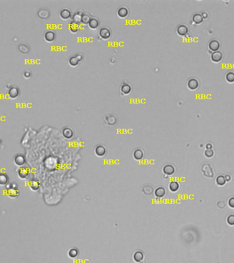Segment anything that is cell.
Wrapping results in <instances>:
<instances>
[{"instance_id": "cell-1", "label": "cell", "mask_w": 234, "mask_h": 263, "mask_svg": "<svg viewBox=\"0 0 234 263\" xmlns=\"http://www.w3.org/2000/svg\"><path fill=\"white\" fill-rule=\"evenodd\" d=\"M30 174V169H29L28 167H26L24 166L21 167L18 169L17 172V175L19 177L22 179H26L27 177H29Z\"/></svg>"}, {"instance_id": "cell-2", "label": "cell", "mask_w": 234, "mask_h": 263, "mask_svg": "<svg viewBox=\"0 0 234 263\" xmlns=\"http://www.w3.org/2000/svg\"><path fill=\"white\" fill-rule=\"evenodd\" d=\"M8 97L12 99H16L19 97L20 95V90L17 86H13L10 88L9 91L8 92Z\"/></svg>"}, {"instance_id": "cell-3", "label": "cell", "mask_w": 234, "mask_h": 263, "mask_svg": "<svg viewBox=\"0 0 234 263\" xmlns=\"http://www.w3.org/2000/svg\"><path fill=\"white\" fill-rule=\"evenodd\" d=\"M99 36L104 40H108L111 36V31L108 28H102L100 29L99 32Z\"/></svg>"}, {"instance_id": "cell-4", "label": "cell", "mask_w": 234, "mask_h": 263, "mask_svg": "<svg viewBox=\"0 0 234 263\" xmlns=\"http://www.w3.org/2000/svg\"><path fill=\"white\" fill-rule=\"evenodd\" d=\"M83 56L81 54H76L74 56H72L69 58L68 60V63L71 66H76L82 60Z\"/></svg>"}, {"instance_id": "cell-5", "label": "cell", "mask_w": 234, "mask_h": 263, "mask_svg": "<svg viewBox=\"0 0 234 263\" xmlns=\"http://www.w3.org/2000/svg\"><path fill=\"white\" fill-rule=\"evenodd\" d=\"M7 195L10 198H16L19 195V191L17 189V188L15 187H12V184H10V187L7 189Z\"/></svg>"}, {"instance_id": "cell-6", "label": "cell", "mask_w": 234, "mask_h": 263, "mask_svg": "<svg viewBox=\"0 0 234 263\" xmlns=\"http://www.w3.org/2000/svg\"><path fill=\"white\" fill-rule=\"evenodd\" d=\"M208 48L212 52L219 51L218 49L220 48V43L216 39H214V40H212L209 43Z\"/></svg>"}, {"instance_id": "cell-7", "label": "cell", "mask_w": 234, "mask_h": 263, "mask_svg": "<svg viewBox=\"0 0 234 263\" xmlns=\"http://www.w3.org/2000/svg\"><path fill=\"white\" fill-rule=\"evenodd\" d=\"M188 88L191 91H195V90L197 89L198 86H199V82L197 79L196 78H190L189 79V80L188 81L187 83Z\"/></svg>"}, {"instance_id": "cell-8", "label": "cell", "mask_w": 234, "mask_h": 263, "mask_svg": "<svg viewBox=\"0 0 234 263\" xmlns=\"http://www.w3.org/2000/svg\"><path fill=\"white\" fill-rule=\"evenodd\" d=\"M14 163L15 165L19 167H23L26 163V159L25 157L21 154H17L14 158Z\"/></svg>"}, {"instance_id": "cell-9", "label": "cell", "mask_w": 234, "mask_h": 263, "mask_svg": "<svg viewBox=\"0 0 234 263\" xmlns=\"http://www.w3.org/2000/svg\"><path fill=\"white\" fill-rule=\"evenodd\" d=\"M131 89H131V85L127 82H123L120 87L121 93L125 95H129L131 92Z\"/></svg>"}, {"instance_id": "cell-10", "label": "cell", "mask_w": 234, "mask_h": 263, "mask_svg": "<svg viewBox=\"0 0 234 263\" xmlns=\"http://www.w3.org/2000/svg\"><path fill=\"white\" fill-rule=\"evenodd\" d=\"M162 170L163 173H164L165 175H168V176L173 175L175 172V168L174 167V166L172 165V164H166V165L164 166Z\"/></svg>"}, {"instance_id": "cell-11", "label": "cell", "mask_w": 234, "mask_h": 263, "mask_svg": "<svg viewBox=\"0 0 234 263\" xmlns=\"http://www.w3.org/2000/svg\"><path fill=\"white\" fill-rule=\"evenodd\" d=\"M44 39L47 43H52L56 39V34L54 31L49 30L45 32L44 35Z\"/></svg>"}, {"instance_id": "cell-12", "label": "cell", "mask_w": 234, "mask_h": 263, "mask_svg": "<svg viewBox=\"0 0 234 263\" xmlns=\"http://www.w3.org/2000/svg\"><path fill=\"white\" fill-rule=\"evenodd\" d=\"M95 153L96 155L99 156V157H103V156H105L106 154V148L105 146L102 145H97V147H95Z\"/></svg>"}, {"instance_id": "cell-13", "label": "cell", "mask_w": 234, "mask_h": 263, "mask_svg": "<svg viewBox=\"0 0 234 263\" xmlns=\"http://www.w3.org/2000/svg\"><path fill=\"white\" fill-rule=\"evenodd\" d=\"M223 53L220 51L212 52V55H211V59H212V61L214 62H220L223 59Z\"/></svg>"}, {"instance_id": "cell-14", "label": "cell", "mask_w": 234, "mask_h": 263, "mask_svg": "<svg viewBox=\"0 0 234 263\" xmlns=\"http://www.w3.org/2000/svg\"><path fill=\"white\" fill-rule=\"evenodd\" d=\"M177 33L181 36H185V35H186L188 33V28L185 25H180V26L177 27Z\"/></svg>"}, {"instance_id": "cell-15", "label": "cell", "mask_w": 234, "mask_h": 263, "mask_svg": "<svg viewBox=\"0 0 234 263\" xmlns=\"http://www.w3.org/2000/svg\"><path fill=\"white\" fill-rule=\"evenodd\" d=\"M60 16L63 20H67L71 17V12L68 8H63L60 12Z\"/></svg>"}, {"instance_id": "cell-16", "label": "cell", "mask_w": 234, "mask_h": 263, "mask_svg": "<svg viewBox=\"0 0 234 263\" xmlns=\"http://www.w3.org/2000/svg\"><path fill=\"white\" fill-rule=\"evenodd\" d=\"M117 14L120 18L127 17L129 14L128 8L125 7V6H122V7L119 8L118 10H117Z\"/></svg>"}, {"instance_id": "cell-17", "label": "cell", "mask_w": 234, "mask_h": 263, "mask_svg": "<svg viewBox=\"0 0 234 263\" xmlns=\"http://www.w3.org/2000/svg\"><path fill=\"white\" fill-rule=\"evenodd\" d=\"M166 189L162 187H158L155 191H154V194H155V196L157 198L164 197L165 195H166Z\"/></svg>"}, {"instance_id": "cell-18", "label": "cell", "mask_w": 234, "mask_h": 263, "mask_svg": "<svg viewBox=\"0 0 234 263\" xmlns=\"http://www.w3.org/2000/svg\"><path fill=\"white\" fill-rule=\"evenodd\" d=\"M133 258L136 262L141 263L143 261L144 258H145V256H144V254L141 251H137L133 254Z\"/></svg>"}, {"instance_id": "cell-19", "label": "cell", "mask_w": 234, "mask_h": 263, "mask_svg": "<svg viewBox=\"0 0 234 263\" xmlns=\"http://www.w3.org/2000/svg\"><path fill=\"white\" fill-rule=\"evenodd\" d=\"M38 15L41 19H46L49 17L50 12L48 10L45 9V8H42V9L39 10Z\"/></svg>"}, {"instance_id": "cell-20", "label": "cell", "mask_w": 234, "mask_h": 263, "mask_svg": "<svg viewBox=\"0 0 234 263\" xmlns=\"http://www.w3.org/2000/svg\"><path fill=\"white\" fill-rule=\"evenodd\" d=\"M62 135L65 139H70L73 136V132L70 128H64L62 130Z\"/></svg>"}, {"instance_id": "cell-21", "label": "cell", "mask_w": 234, "mask_h": 263, "mask_svg": "<svg viewBox=\"0 0 234 263\" xmlns=\"http://www.w3.org/2000/svg\"><path fill=\"white\" fill-rule=\"evenodd\" d=\"M133 156L135 160H141L144 158V152L141 149H136L133 152Z\"/></svg>"}, {"instance_id": "cell-22", "label": "cell", "mask_w": 234, "mask_h": 263, "mask_svg": "<svg viewBox=\"0 0 234 263\" xmlns=\"http://www.w3.org/2000/svg\"><path fill=\"white\" fill-rule=\"evenodd\" d=\"M68 29L71 32L73 33V34L77 33L79 30V24L74 21H71L68 25Z\"/></svg>"}, {"instance_id": "cell-23", "label": "cell", "mask_w": 234, "mask_h": 263, "mask_svg": "<svg viewBox=\"0 0 234 263\" xmlns=\"http://www.w3.org/2000/svg\"><path fill=\"white\" fill-rule=\"evenodd\" d=\"M99 26V21L96 18H91V19L90 20V22L88 24L89 28L92 29V30H95L97 29Z\"/></svg>"}, {"instance_id": "cell-24", "label": "cell", "mask_w": 234, "mask_h": 263, "mask_svg": "<svg viewBox=\"0 0 234 263\" xmlns=\"http://www.w3.org/2000/svg\"><path fill=\"white\" fill-rule=\"evenodd\" d=\"M168 188L171 192L175 193V192H177L179 189V184L177 181H172L169 184Z\"/></svg>"}, {"instance_id": "cell-25", "label": "cell", "mask_w": 234, "mask_h": 263, "mask_svg": "<svg viewBox=\"0 0 234 263\" xmlns=\"http://www.w3.org/2000/svg\"><path fill=\"white\" fill-rule=\"evenodd\" d=\"M192 19H193V21L195 23V24L197 25L202 24L203 21V18L202 17L201 14L200 13H196L194 14Z\"/></svg>"}, {"instance_id": "cell-26", "label": "cell", "mask_w": 234, "mask_h": 263, "mask_svg": "<svg viewBox=\"0 0 234 263\" xmlns=\"http://www.w3.org/2000/svg\"><path fill=\"white\" fill-rule=\"evenodd\" d=\"M106 122L108 126H114L116 123V118L114 115H108L105 118Z\"/></svg>"}, {"instance_id": "cell-27", "label": "cell", "mask_w": 234, "mask_h": 263, "mask_svg": "<svg viewBox=\"0 0 234 263\" xmlns=\"http://www.w3.org/2000/svg\"><path fill=\"white\" fill-rule=\"evenodd\" d=\"M9 181V177L5 174H0V186H5Z\"/></svg>"}, {"instance_id": "cell-28", "label": "cell", "mask_w": 234, "mask_h": 263, "mask_svg": "<svg viewBox=\"0 0 234 263\" xmlns=\"http://www.w3.org/2000/svg\"><path fill=\"white\" fill-rule=\"evenodd\" d=\"M83 12H78L76 13H75L72 16V19L73 21L77 23V24H79L81 23V16L83 15Z\"/></svg>"}, {"instance_id": "cell-29", "label": "cell", "mask_w": 234, "mask_h": 263, "mask_svg": "<svg viewBox=\"0 0 234 263\" xmlns=\"http://www.w3.org/2000/svg\"><path fill=\"white\" fill-rule=\"evenodd\" d=\"M18 48L21 53L24 54H26L30 51V47H29V46L28 45H26V44H20V45L18 46Z\"/></svg>"}, {"instance_id": "cell-30", "label": "cell", "mask_w": 234, "mask_h": 263, "mask_svg": "<svg viewBox=\"0 0 234 263\" xmlns=\"http://www.w3.org/2000/svg\"><path fill=\"white\" fill-rule=\"evenodd\" d=\"M68 256H69L70 258H76L77 256H78L79 250L77 249V248H75V247L74 248H71V249L69 251H68Z\"/></svg>"}, {"instance_id": "cell-31", "label": "cell", "mask_w": 234, "mask_h": 263, "mask_svg": "<svg viewBox=\"0 0 234 263\" xmlns=\"http://www.w3.org/2000/svg\"><path fill=\"white\" fill-rule=\"evenodd\" d=\"M216 182L218 186L222 187V186H224L226 184L227 182L225 180V177L223 175H218L216 179Z\"/></svg>"}, {"instance_id": "cell-32", "label": "cell", "mask_w": 234, "mask_h": 263, "mask_svg": "<svg viewBox=\"0 0 234 263\" xmlns=\"http://www.w3.org/2000/svg\"><path fill=\"white\" fill-rule=\"evenodd\" d=\"M91 19V16L88 14H83L82 16H81V24H84V25H88L90 20Z\"/></svg>"}, {"instance_id": "cell-33", "label": "cell", "mask_w": 234, "mask_h": 263, "mask_svg": "<svg viewBox=\"0 0 234 263\" xmlns=\"http://www.w3.org/2000/svg\"><path fill=\"white\" fill-rule=\"evenodd\" d=\"M143 191L144 193L148 195H151V194H153V193H154V190L153 189V187H150V186H146V187H144Z\"/></svg>"}, {"instance_id": "cell-34", "label": "cell", "mask_w": 234, "mask_h": 263, "mask_svg": "<svg viewBox=\"0 0 234 263\" xmlns=\"http://www.w3.org/2000/svg\"><path fill=\"white\" fill-rule=\"evenodd\" d=\"M226 80L229 83L234 82V73L232 71L228 72L226 75Z\"/></svg>"}, {"instance_id": "cell-35", "label": "cell", "mask_w": 234, "mask_h": 263, "mask_svg": "<svg viewBox=\"0 0 234 263\" xmlns=\"http://www.w3.org/2000/svg\"><path fill=\"white\" fill-rule=\"evenodd\" d=\"M39 187H40V184H39V182L38 181L32 182L30 186V189L32 190V191H36L37 190L39 189Z\"/></svg>"}, {"instance_id": "cell-36", "label": "cell", "mask_w": 234, "mask_h": 263, "mask_svg": "<svg viewBox=\"0 0 234 263\" xmlns=\"http://www.w3.org/2000/svg\"><path fill=\"white\" fill-rule=\"evenodd\" d=\"M227 222L229 225H234V214H230L227 217Z\"/></svg>"}, {"instance_id": "cell-37", "label": "cell", "mask_w": 234, "mask_h": 263, "mask_svg": "<svg viewBox=\"0 0 234 263\" xmlns=\"http://www.w3.org/2000/svg\"><path fill=\"white\" fill-rule=\"evenodd\" d=\"M214 152L213 151L212 149H206L205 151V156H206L207 158H212L213 156H214Z\"/></svg>"}, {"instance_id": "cell-38", "label": "cell", "mask_w": 234, "mask_h": 263, "mask_svg": "<svg viewBox=\"0 0 234 263\" xmlns=\"http://www.w3.org/2000/svg\"><path fill=\"white\" fill-rule=\"evenodd\" d=\"M24 78H26V79L30 78L31 76H32V73H31V71H30V70L25 71L24 74Z\"/></svg>"}, {"instance_id": "cell-39", "label": "cell", "mask_w": 234, "mask_h": 263, "mask_svg": "<svg viewBox=\"0 0 234 263\" xmlns=\"http://www.w3.org/2000/svg\"><path fill=\"white\" fill-rule=\"evenodd\" d=\"M228 205L230 208H234V197H231L228 201Z\"/></svg>"}, {"instance_id": "cell-40", "label": "cell", "mask_w": 234, "mask_h": 263, "mask_svg": "<svg viewBox=\"0 0 234 263\" xmlns=\"http://www.w3.org/2000/svg\"><path fill=\"white\" fill-rule=\"evenodd\" d=\"M201 15H202V17L203 18V19H207L208 17V12H203Z\"/></svg>"}, {"instance_id": "cell-41", "label": "cell", "mask_w": 234, "mask_h": 263, "mask_svg": "<svg viewBox=\"0 0 234 263\" xmlns=\"http://www.w3.org/2000/svg\"><path fill=\"white\" fill-rule=\"evenodd\" d=\"M225 180H226V182H230L231 179V175H225Z\"/></svg>"}, {"instance_id": "cell-42", "label": "cell", "mask_w": 234, "mask_h": 263, "mask_svg": "<svg viewBox=\"0 0 234 263\" xmlns=\"http://www.w3.org/2000/svg\"><path fill=\"white\" fill-rule=\"evenodd\" d=\"M206 148L207 149H212V145L210 143H208V145H206Z\"/></svg>"}]
</instances>
